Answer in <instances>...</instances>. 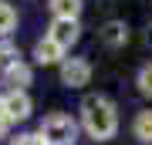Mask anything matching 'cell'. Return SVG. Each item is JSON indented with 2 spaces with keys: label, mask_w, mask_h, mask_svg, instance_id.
<instances>
[{
  "label": "cell",
  "mask_w": 152,
  "mask_h": 145,
  "mask_svg": "<svg viewBox=\"0 0 152 145\" xmlns=\"http://www.w3.org/2000/svg\"><path fill=\"white\" fill-rule=\"evenodd\" d=\"M91 81V64L85 58H64L61 61V85L68 88H85Z\"/></svg>",
  "instance_id": "277c9868"
},
{
  "label": "cell",
  "mask_w": 152,
  "mask_h": 145,
  "mask_svg": "<svg viewBox=\"0 0 152 145\" xmlns=\"http://www.w3.org/2000/svg\"><path fill=\"white\" fill-rule=\"evenodd\" d=\"M14 145H48V142H44L37 132H31V135H17V138H14Z\"/></svg>",
  "instance_id": "4fadbf2b"
},
{
  "label": "cell",
  "mask_w": 152,
  "mask_h": 145,
  "mask_svg": "<svg viewBox=\"0 0 152 145\" xmlns=\"http://www.w3.org/2000/svg\"><path fill=\"white\" fill-rule=\"evenodd\" d=\"M48 37L54 41L61 51H68L71 44H78V37H81V24L78 20H54L51 31H48Z\"/></svg>",
  "instance_id": "5b68a950"
},
{
  "label": "cell",
  "mask_w": 152,
  "mask_h": 145,
  "mask_svg": "<svg viewBox=\"0 0 152 145\" xmlns=\"http://www.w3.org/2000/svg\"><path fill=\"white\" fill-rule=\"evenodd\" d=\"M102 41L105 47H122L125 41H129V27H125V20H108L102 27Z\"/></svg>",
  "instance_id": "52a82bcc"
},
{
  "label": "cell",
  "mask_w": 152,
  "mask_h": 145,
  "mask_svg": "<svg viewBox=\"0 0 152 145\" xmlns=\"http://www.w3.org/2000/svg\"><path fill=\"white\" fill-rule=\"evenodd\" d=\"M139 91L152 98V64H145V68L139 71Z\"/></svg>",
  "instance_id": "7c38bea8"
},
{
  "label": "cell",
  "mask_w": 152,
  "mask_h": 145,
  "mask_svg": "<svg viewBox=\"0 0 152 145\" xmlns=\"http://www.w3.org/2000/svg\"><path fill=\"white\" fill-rule=\"evenodd\" d=\"M61 58H64V51H61L51 37H41L34 44V61H37V64H58Z\"/></svg>",
  "instance_id": "8992f818"
},
{
  "label": "cell",
  "mask_w": 152,
  "mask_h": 145,
  "mask_svg": "<svg viewBox=\"0 0 152 145\" xmlns=\"http://www.w3.org/2000/svg\"><path fill=\"white\" fill-rule=\"evenodd\" d=\"M51 14H54V20H78L81 17V0H51Z\"/></svg>",
  "instance_id": "ba28073f"
},
{
  "label": "cell",
  "mask_w": 152,
  "mask_h": 145,
  "mask_svg": "<svg viewBox=\"0 0 152 145\" xmlns=\"http://www.w3.org/2000/svg\"><path fill=\"white\" fill-rule=\"evenodd\" d=\"M7 132H10V122H7V118H4V115H0V138H4V135H7Z\"/></svg>",
  "instance_id": "5bb4252c"
},
{
  "label": "cell",
  "mask_w": 152,
  "mask_h": 145,
  "mask_svg": "<svg viewBox=\"0 0 152 145\" xmlns=\"http://www.w3.org/2000/svg\"><path fill=\"white\" fill-rule=\"evenodd\" d=\"M132 132H135V138L152 142V111H139V118H135V125H132Z\"/></svg>",
  "instance_id": "30bf717a"
},
{
  "label": "cell",
  "mask_w": 152,
  "mask_h": 145,
  "mask_svg": "<svg viewBox=\"0 0 152 145\" xmlns=\"http://www.w3.org/2000/svg\"><path fill=\"white\" fill-rule=\"evenodd\" d=\"M81 125H85V132L91 135V138L105 142V138H112V135L118 132V111H115V105L108 98L88 95L81 101Z\"/></svg>",
  "instance_id": "6da1fadb"
},
{
  "label": "cell",
  "mask_w": 152,
  "mask_h": 145,
  "mask_svg": "<svg viewBox=\"0 0 152 145\" xmlns=\"http://www.w3.org/2000/svg\"><path fill=\"white\" fill-rule=\"evenodd\" d=\"M37 135L48 145H71V142L78 138V122L71 118V115H64V111H51L48 118L41 122Z\"/></svg>",
  "instance_id": "7a4b0ae2"
},
{
  "label": "cell",
  "mask_w": 152,
  "mask_h": 145,
  "mask_svg": "<svg viewBox=\"0 0 152 145\" xmlns=\"http://www.w3.org/2000/svg\"><path fill=\"white\" fill-rule=\"evenodd\" d=\"M14 27H17V10L10 4H0V37H7Z\"/></svg>",
  "instance_id": "8fae6325"
},
{
  "label": "cell",
  "mask_w": 152,
  "mask_h": 145,
  "mask_svg": "<svg viewBox=\"0 0 152 145\" xmlns=\"http://www.w3.org/2000/svg\"><path fill=\"white\" fill-rule=\"evenodd\" d=\"M7 85H10V91H24V88L31 85V68L24 64V61L7 64Z\"/></svg>",
  "instance_id": "9c48e42d"
},
{
  "label": "cell",
  "mask_w": 152,
  "mask_h": 145,
  "mask_svg": "<svg viewBox=\"0 0 152 145\" xmlns=\"http://www.w3.org/2000/svg\"><path fill=\"white\" fill-rule=\"evenodd\" d=\"M31 108H34V101L27 98V91H7L4 98H0V115H4L10 125L31 118Z\"/></svg>",
  "instance_id": "3957f363"
},
{
  "label": "cell",
  "mask_w": 152,
  "mask_h": 145,
  "mask_svg": "<svg viewBox=\"0 0 152 145\" xmlns=\"http://www.w3.org/2000/svg\"><path fill=\"white\" fill-rule=\"evenodd\" d=\"M145 41H149V44H152V27H149V34H145Z\"/></svg>",
  "instance_id": "9a60e30c"
}]
</instances>
